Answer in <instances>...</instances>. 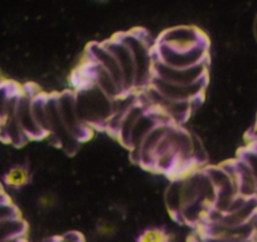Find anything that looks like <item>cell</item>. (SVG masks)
<instances>
[{"instance_id": "obj_1", "label": "cell", "mask_w": 257, "mask_h": 242, "mask_svg": "<svg viewBox=\"0 0 257 242\" xmlns=\"http://www.w3.org/2000/svg\"><path fill=\"white\" fill-rule=\"evenodd\" d=\"M78 116L86 126L93 130H105L112 116L113 100L95 84L88 83L75 92Z\"/></svg>"}, {"instance_id": "obj_2", "label": "cell", "mask_w": 257, "mask_h": 242, "mask_svg": "<svg viewBox=\"0 0 257 242\" xmlns=\"http://www.w3.org/2000/svg\"><path fill=\"white\" fill-rule=\"evenodd\" d=\"M148 33H140V29L118 34L121 40L126 44L135 69V92H142L150 86L154 76V46L148 43Z\"/></svg>"}, {"instance_id": "obj_3", "label": "cell", "mask_w": 257, "mask_h": 242, "mask_svg": "<svg viewBox=\"0 0 257 242\" xmlns=\"http://www.w3.org/2000/svg\"><path fill=\"white\" fill-rule=\"evenodd\" d=\"M57 104L59 114L64 126L71 132V134L80 143L88 140L92 136V130L81 120L76 106V96L73 90H63L57 93Z\"/></svg>"}, {"instance_id": "obj_4", "label": "cell", "mask_w": 257, "mask_h": 242, "mask_svg": "<svg viewBox=\"0 0 257 242\" xmlns=\"http://www.w3.org/2000/svg\"><path fill=\"white\" fill-rule=\"evenodd\" d=\"M157 43L173 50H192L198 46H208V39L197 26H179L163 32Z\"/></svg>"}, {"instance_id": "obj_5", "label": "cell", "mask_w": 257, "mask_h": 242, "mask_svg": "<svg viewBox=\"0 0 257 242\" xmlns=\"http://www.w3.org/2000/svg\"><path fill=\"white\" fill-rule=\"evenodd\" d=\"M154 56L157 60L173 68H190L208 62V46H202L192 50H173L168 46L155 43Z\"/></svg>"}, {"instance_id": "obj_6", "label": "cell", "mask_w": 257, "mask_h": 242, "mask_svg": "<svg viewBox=\"0 0 257 242\" xmlns=\"http://www.w3.org/2000/svg\"><path fill=\"white\" fill-rule=\"evenodd\" d=\"M207 82H208V76L193 83V84H174V83L164 82L162 79L153 76L150 87H153L160 94L169 100H178V102L196 103L199 102L203 97L207 84H208Z\"/></svg>"}, {"instance_id": "obj_7", "label": "cell", "mask_w": 257, "mask_h": 242, "mask_svg": "<svg viewBox=\"0 0 257 242\" xmlns=\"http://www.w3.org/2000/svg\"><path fill=\"white\" fill-rule=\"evenodd\" d=\"M46 106L49 126L48 136L53 138L54 142L58 143V146L64 152L72 154L77 150L80 142L71 134V132L66 128L63 120H62L58 110V104H57V93L47 96Z\"/></svg>"}, {"instance_id": "obj_8", "label": "cell", "mask_w": 257, "mask_h": 242, "mask_svg": "<svg viewBox=\"0 0 257 242\" xmlns=\"http://www.w3.org/2000/svg\"><path fill=\"white\" fill-rule=\"evenodd\" d=\"M153 72L155 78L162 79L164 82L174 83V84H193L208 76V63L206 62L196 66L179 69L165 66L164 63L155 59Z\"/></svg>"}, {"instance_id": "obj_9", "label": "cell", "mask_w": 257, "mask_h": 242, "mask_svg": "<svg viewBox=\"0 0 257 242\" xmlns=\"http://www.w3.org/2000/svg\"><path fill=\"white\" fill-rule=\"evenodd\" d=\"M36 88L32 90L29 86L22 88L21 97H19L18 106H17L16 117L18 120L19 126H21L22 130L26 134L27 140H42L46 136L43 134L39 127L37 126L36 120L33 117V112H32V100L34 96L38 93Z\"/></svg>"}, {"instance_id": "obj_10", "label": "cell", "mask_w": 257, "mask_h": 242, "mask_svg": "<svg viewBox=\"0 0 257 242\" xmlns=\"http://www.w3.org/2000/svg\"><path fill=\"white\" fill-rule=\"evenodd\" d=\"M103 46L110 50L113 58L117 62L120 70L122 73L123 88L126 93L135 92V69L133 56L126 44L120 39V36H115L108 40L103 42Z\"/></svg>"}, {"instance_id": "obj_11", "label": "cell", "mask_w": 257, "mask_h": 242, "mask_svg": "<svg viewBox=\"0 0 257 242\" xmlns=\"http://www.w3.org/2000/svg\"><path fill=\"white\" fill-rule=\"evenodd\" d=\"M87 59L102 66L112 76L113 80L122 90V92L126 93L125 88H123V79L120 66H118L117 62L113 58L112 54L110 53V50L103 46V43H91L87 46Z\"/></svg>"}, {"instance_id": "obj_12", "label": "cell", "mask_w": 257, "mask_h": 242, "mask_svg": "<svg viewBox=\"0 0 257 242\" xmlns=\"http://www.w3.org/2000/svg\"><path fill=\"white\" fill-rule=\"evenodd\" d=\"M148 110L147 106L140 100H138V103H135L130 110L125 114L123 120H121L120 127H118V132H117V140H120V143H122L125 147H127L128 144V140H130V134H132V130L134 128V126L137 124L138 120L144 114L145 112Z\"/></svg>"}, {"instance_id": "obj_13", "label": "cell", "mask_w": 257, "mask_h": 242, "mask_svg": "<svg viewBox=\"0 0 257 242\" xmlns=\"http://www.w3.org/2000/svg\"><path fill=\"white\" fill-rule=\"evenodd\" d=\"M257 214V197L247 200L246 204L238 211L231 212V214H222L221 220L214 224H222L226 226H239L246 222H248L254 214Z\"/></svg>"}, {"instance_id": "obj_14", "label": "cell", "mask_w": 257, "mask_h": 242, "mask_svg": "<svg viewBox=\"0 0 257 242\" xmlns=\"http://www.w3.org/2000/svg\"><path fill=\"white\" fill-rule=\"evenodd\" d=\"M164 200L169 214L177 220L183 208V177H177L169 184Z\"/></svg>"}, {"instance_id": "obj_15", "label": "cell", "mask_w": 257, "mask_h": 242, "mask_svg": "<svg viewBox=\"0 0 257 242\" xmlns=\"http://www.w3.org/2000/svg\"><path fill=\"white\" fill-rule=\"evenodd\" d=\"M27 230L28 226L21 216L3 220L0 221V242H6L13 237H26Z\"/></svg>"}, {"instance_id": "obj_16", "label": "cell", "mask_w": 257, "mask_h": 242, "mask_svg": "<svg viewBox=\"0 0 257 242\" xmlns=\"http://www.w3.org/2000/svg\"><path fill=\"white\" fill-rule=\"evenodd\" d=\"M47 96L46 93L38 92L32 100V112L33 117L36 120L37 126L39 130L43 132V134L48 136L49 126H48V114H47Z\"/></svg>"}, {"instance_id": "obj_17", "label": "cell", "mask_w": 257, "mask_h": 242, "mask_svg": "<svg viewBox=\"0 0 257 242\" xmlns=\"http://www.w3.org/2000/svg\"><path fill=\"white\" fill-rule=\"evenodd\" d=\"M138 242H170V236L164 230L150 227L140 234Z\"/></svg>"}, {"instance_id": "obj_18", "label": "cell", "mask_w": 257, "mask_h": 242, "mask_svg": "<svg viewBox=\"0 0 257 242\" xmlns=\"http://www.w3.org/2000/svg\"><path fill=\"white\" fill-rule=\"evenodd\" d=\"M237 157H238L239 160H243L244 164H247V167L249 168V171H251L252 176H253L254 181H256L257 184V152H254V150L247 144L246 147L239 150Z\"/></svg>"}, {"instance_id": "obj_19", "label": "cell", "mask_w": 257, "mask_h": 242, "mask_svg": "<svg viewBox=\"0 0 257 242\" xmlns=\"http://www.w3.org/2000/svg\"><path fill=\"white\" fill-rule=\"evenodd\" d=\"M27 180V172L23 171L22 168L17 167V168L12 170L11 174L7 176V181H9V184H14V186H19V184H23Z\"/></svg>"}, {"instance_id": "obj_20", "label": "cell", "mask_w": 257, "mask_h": 242, "mask_svg": "<svg viewBox=\"0 0 257 242\" xmlns=\"http://www.w3.org/2000/svg\"><path fill=\"white\" fill-rule=\"evenodd\" d=\"M97 234L103 238H110L116 234V226L110 221H103L97 224Z\"/></svg>"}, {"instance_id": "obj_21", "label": "cell", "mask_w": 257, "mask_h": 242, "mask_svg": "<svg viewBox=\"0 0 257 242\" xmlns=\"http://www.w3.org/2000/svg\"><path fill=\"white\" fill-rule=\"evenodd\" d=\"M17 216H21V214H19L18 208H17L12 202L0 204V221L11 218V217H17Z\"/></svg>"}, {"instance_id": "obj_22", "label": "cell", "mask_w": 257, "mask_h": 242, "mask_svg": "<svg viewBox=\"0 0 257 242\" xmlns=\"http://www.w3.org/2000/svg\"><path fill=\"white\" fill-rule=\"evenodd\" d=\"M53 242H85V238L80 232H67V234L54 237Z\"/></svg>"}, {"instance_id": "obj_23", "label": "cell", "mask_w": 257, "mask_h": 242, "mask_svg": "<svg viewBox=\"0 0 257 242\" xmlns=\"http://www.w3.org/2000/svg\"><path fill=\"white\" fill-rule=\"evenodd\" d=\"M199 236V238L203 242H237V241H231V240H224V238H218V237H211V236H204L202 234H197Z\"/></svg>"}, {"instance_id": "obj_24", "label": "cell", "mask_w": 257, "mask_h": 242, "mask_svg": "<svg viewBox=\"0 0 257 242\" xmlns=\"http://www.w3.org/2000/svg\"><path fill=\"white\" fill-rule=\"evenodd\" d=\"M257 140V123L253 126V128L249 132V140Z\"/></svg>"}, {"instance_id": "obj_25", "label": "cell", "mask_w": 257, "mask_h": 242, "mask_svg": "<svg viewBox=\"0 0 257 242\" xmlns=\"http://www.w3.org/2000/svg\"><path fill=\"white\" fill-rule=\"evenodd\" d=\"M6 242H27L26 237H13V238L7 240Z\"/></svg>"}, {"instance_id": "obj_26", "label": "cell", "mask_w": 257, "mask_h": 242, "mask_svg": "<svg viewBox=\"0 0 257 242\" xmlns=\"http://www.w3.org/2000/svg\"><path fill=\"white\" fill-rule=\"evenodd\" d=\"M248 146H249V147L252 148V150H254V152H257V140H249Z\"/></svg>"}, {"instance_id": "obj_27", "label": "cell", "mask_w": 257, "mask_h": 242, "mask_svg": "<svg viewBox=\"0 0 257 242\" xmlns=\"http://www.w3.org/2000/svg\"><path fill=\"white\" fill-rule=\"evenodd\" d=\"M189 242H203V241H202V240L199 238V236H198V234H194V236H192V237H190Z\"/></svg>"}]
</instances>
